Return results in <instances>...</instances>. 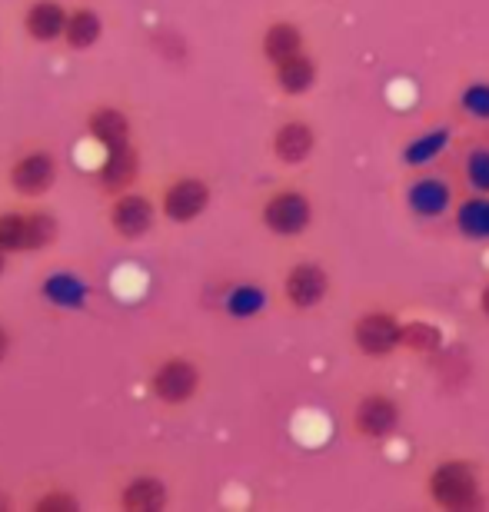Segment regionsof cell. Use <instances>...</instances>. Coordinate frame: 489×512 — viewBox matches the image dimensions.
<instances>
[{
	"label": "cell",
	"instance_id": "1",
	"mask_svg": "<svg viewBox=\"0 0 489 512\" xmlns=\"http://www.w3.org/2000/svg\"><path fill=\"white\" fill-rule=\"evenodd\" d=\"M426 499L443 512H473L486 506V483L473 459L450 456L440 459L423 479Z\"/></svg>",
	"mask_w": 489,
	"mask_h": 512
},
{
	"label": "cell",
	"instance_id": "2",
	"mask_svg": "<svg viewBox=\"0 0 489 512\" xmlns=\"http://www.w3.org/2000/svg\"><path fill=\"white\" fill-rule=\"evenodd\" d=\"M350 343L363 360H393L396 353H403V316L386 306L356 313L350 323Z\"/></svg>",
	"mask_w": 489,
	"mask_h": 512
},
{
	"label": "cell",
	"instance_id": "3",
	"mask_svg": "<svg viewBox=\"0 0 489 512\" xmlns=\"http://www.w3.org/2000/svg\"><path fill=\"white\" fill-rule=\"evenodd\" d=\"M350 426L353 436L363 443H386L403 426V403L386 389H370L353 403Z\"/></svg>",
	"mask_w": 489,
	"mask_h": 512
},
{
	"label": "cell",
	"instance_id": "4",
	"mask_svg": "<svg viewBox=\"0 0 489 512\" xmlns=\"http://www.w3.org/2000/svg\"><path fill=\"white\" fill-rule=\"evenodd\" d=\"M313 217H317V210H313L310 193L300 187L273 190L260 210L263 227H267L273 237H283V240L303 237V233L313 227Z\"/></svg>",
	"mask_w": 489,
	"mask_h": 512
},
{
	"label": "cell",
	"instance_id": "5",
	"mask_svg": "<svg viewBox=\"0 0 489 512\" xmlns=\"http://www.w3.org/2000/svg\"><path fill=\"white\" fill-rule=\"evenodd\" d=\"M333 290V276L317 260H297L283 276V300L290 310L310 313L326 303V296Z\"/></svg>",
	"mask_w": 489,
	"mask_h": 512
},
{
	"label": "cell",
	"instance_id": "6",
	"mask_svg": "<svg viewBox=\"0 0 489 512\" xmlns=\"http://www.w3.org/2000/svg\"><path fill=\"white\" fill-rule=\"evenodd\" d=\"M317 130H313L310 120H283V124L273 130V157L280 163H287V167H300V163H307L313 157V150H317Z\"/></svg>",
	"mask_w": 489,
	"mask_h": 512
},
{
	"label": "cell",
	"instance_id": "7",
	"mask_svg": "<svg viewBox=\"0 0 489 512\" xmlns=\"http://www.w3.org/2000/svg\"><path fill=\"white\" fill-rule=\"evenodd\" d=\"M207 207H210V187L197 177L173 180L170 187L163 190V213H167V220L173 223L197 220Z\"/></svg>",
	"mask_w": 489,
	"mask_h": 512
},
{
	"label": "cell",
	"instance_id": "8",
	"mask_svg": "<svg viewBox=\"0 0 489 512\" xmlns=\"http://www.w3.org/2000/svg\"><path fill=\"white\" fill-rule=\"evenodd\" d=\"M270 70H273V84H277L283 97H307L320 80V64L310 50H300V54L273 64Z\"/></svg>",
	"mask_w": 489,
	"mask_h": 512
},
{
	"label": "cell",
	"instance_id": "9",
	"mask_svg": "<svg viewBox=\"0 0 489 512\" xmlns=\"http://www.w3.org/2000/svg\"><path fill=\"white\" fill-rule=\"evenodd\" d=\"M200 386V370L190 360H167L154 373V393L170 406H180L197 393Z\"/></svg>",
	"mask_w": 489,
	"mask_h": 512
},
{
	"label": "cell",
	"instance_id": "10",
	"mask_svg": "<svg viewBox=\"0 0 489 512\" xmlns=\"http://www.w3.org/2000/svg\"><path fill=\"white\" fill-rule=\"evenodd\" d=\"M54 180H57V160L50 153H27L10 170V187L24 193V197H40V193L54 187Z\"/></svg>",
	"mask_w": 489,
	"mask_h": 512
},
{
	"label": "cell",
	"instance_id": "11",
	"mask_svg": "<svg viewBox=\"0 0 489 512\" xmlns=\"http://www.w3.org/2000/svg\"><path fill=\"white\" fill-rule=\"evenodd\" d=\"M110 223H114V230L127 240L144 237V233L154 227V203L137 197V193H127V197H120L114 203V210H110Z\"/></svg>",
	"mask_w": 489,
	"mask_h": 512
},
{
	"label": "cell",
	"instance_id": "12",
	"mask_svg": "<svg viewBox=\"0 0 489 512\" xmlns=\"http://www.w3.org/2000/svg\"><path fill=\"white\" fill-rule=\"evenodd\" d=\"M260 50H263V57H267V64L273 67V64H280V60L307 50V34H303V27L293 24V20H273V24L263 30Z\"/></svg>",
	"mask_w": 489,
	"mask_h": 512
},
{
	"label": "cell",
	"instance_id": "13",
	"mask_svg": "<svg viewBox=\"0 0 489 512\" xmlns=\"http://www.w3.org/2000/svg\"><path fill=\"white\" fill-rule=\"evenodd\" d=\"M137 173H140L137 153L130 143H124V147L107 150V160H104V167H100V187L107 193H124L130 183L137 180Z\"/></svg>",
	"mask_w": 489,
	"mask_h": 512
},
{
	"label": "cell",
	"instance_id": "14",
	"mask_svg": "<svg viewBox=\"0 0 489 512\" xmlns=\"http://www.w3.org/2000/svg\"><path fill=\"white\" fill-rule=\"evenodd\" d=\"M443 326L433 320H403V353L420 356V360H433L436 353H443Z\"/></svg>",
	"mask_w": 489,
	"mask_h": 512
},
{
	"label": "cell",
	"instance_id": "15",
	"mask_svg": "<svg viewBox=\"0 0 489 512\" xmlns=\"http://www.w3.org/2000/svg\"><path fill=\"white\" fill-rule=\"evenodd\" d=\"M406 200H410L413 213H420V217H440V213L450 207L453 190H450V183L440 177H420L410 183Z\"/></svg>",
	"mask_w": 489,
	"mask_h": 512
},
{
	"label": "cell",
	"instance_id": "16",
	"mask_svg": "<svg viewBox=\"0 0 489 512\" xmlns=\"http://www.w3.org/2000/svg\"><path fill=\"white\" fill-rule=\"evenodd\" d=\"M67 30V14L57 0H37L34 7L27 10V34L40 40V44H50Z\"/></svg>",
	"mask_w": 489,
	"mask_h": 512
},
{
	"label": "cell",
	"instance_id": "17",
	"mask_svg": "<svg viewBox=\"0 0 489 512\" xmlns=\"http://www.w3.org/2000/svg\"><path fill=\"white\" fill-rule=\"evenodd\" d=\"M87 127H90V137H94L97 143H104L107 150L130 143V120L114 107H97L94 114H90Z\"/></svg>",
	"mask_w": 489,
	"mask_h": 512
},
{
	"label": "cell",
	"instance_id": "18",
	"mask_svg": "<svg viewBox=\"0 0 489 512\" xmlns=\"http://www.w3.org/2000/svg\"><path fill=\"white\" fill-rule=\"evenodd\" d=\"M120 506L130 509V512H154V509H163L167 506V489H163L160 479L154 476H140L134 479L124 496H120Z\"/></svg>",
	"mask_w": 489,
	"mask_h": 512
},
{
	"label": "cell",
	"instance_id": "19",
	"mask_svg": "<svg viewBox=\"0 0 489 512\" xmlns=\"http://www.w3.org/2000/svg\"><path fill=\"white\" fill-rule=\"evenodd\" d=\"M100 30H104V24H100V17L94 14V10H77L74 17H67V44L74 50H84L90 44H97L100 40Z\"/></svg>",
	"mask_w": 489,
	"mask_h": 512
},
{
	"label": "cell",
	"instance_id": "20",
	"mask_svg": "<svg viewBox=\"0 0 489 512\" xmlns=\"http://www.w3.org/2000/svg\"><path fill=\"white\" fill-rule=\"evenodd\" d=\"M0 250H27V217L24 213H0Z\"/></svg>",
	"mask_w": 489,
	"mask_h": 512
},
{
	"label": "cell",
	"instance_id": "21",
	"mask_svg": "<svg viewBox=\"0 0 489 512\" xmlns=\"http://www.w3.org/2000/svg\"><path fill=\"white\" fill-rule=\"evenodd\" d=\"M463 173H466V180H470V187L486 197L489 193V150L486 147L470 150V157L463 163Z\"/></svg>",
	"mask_w": 489,
	"mask_h": 512
},
{
	"label": "cell",
	"instance_id": "22",
	"mask_svg": "<svg viewBox=\"0 0 489 512\" xmlns=\"http://www.w3.org/2000/svg\"><path fill=\"white\" fill-rule=\"evenodd\" d=\"M57 237V220L50 213H27V250L47 247Z\"/></svg>",
	"mask_w": 489,
	"mask_h": 512
},
{
	"label": "cell",
	"instance_id": "23",
	"mask_svg": "<svg viewBox=\"0 0 489 512\" xmlns=\"http://www.w3.org/2000/svg\"><path fill=\"white\" fill-rule=\"evenodd\" d=\"M460 110L473 120H489V84H466L460 94Z\"/></svg>",
	"mask_w": 489,
	"mask_h": 512
},
{
	"label": "cell",
	"instance_id": "24",
	"mask_svg": "<svg viewBox=\"0 0 489 512\" xmlns=\"http://www.w3.org/2000/svg\"><path fill=\"white\" fill-rule=\"evenodd\" d=\"M44 293L50 296V300H57V303H77L80 286L70 280V276H54V280L44 286Z\"/></svg>",
	"mask_w": 489,
	"mask_h": 512
},
{
	"label": "cell",
	"instance_id": "25",
	"mask_svg": "<svg viewBox=\"0 0 489 512\" xmlns=\"http://www.w3.org/2000/svg\"><path fill=\"white\" fill-rule=\"evenodd\" d=\"M54 509H77L74 496H44L37 503V512H54Z\"/></svg>",
	"mask_w": 489,
	"mask_h": 512
},
{
	"label": "cell",
	"instance_id": "26",
	"mask_svg": "<svg viewBox=\"0 0 489 512\" xmlns=\"http://www.w3.org/2000/svg\"><path fill=\"white\" fill-rule=\"evenodd\" d=\"M476 306H480V316H486V320H489V280L483 283L480 300H476Z\"/></svg>",
	"mask_w": 489,
	"mask_h": 512
},
{
	"label": "cell",
	"instance_id": "27",
	"mask_svg": "<svg viewBox=\"0 0 489 512\" xmlns=\"http://www.w3.org/2000/svg\"><path fill=\"white\" fill-rule=\"evenodd\" d=\"M4 356H7V333L0 330V360H4Z\"/></svg>",
	"mask_w": 489,
	"mask_h": 512
},
{
	"label": "cell",
	"instance_id": "28",
	"mask_svg": "<svg viewBox=\"0 0 489 512\" xmlns=\"http://www.w3.org/2000/svg\"><path fill=\"white\" fill-rule=\"evenodd\" d=\"M0 273H4V250H0Z\"/></svg>",
	"mask_w": 489,
	"mask_h": 512
},
{
	"label": "cell",
	"instance_id": "29",
	"mask_svg": "<svg viewBox=\"0 0 489 512\" xmlns=\"http://www.w3.org/2000/svg\"><path fill=\"white\" fill-rule=\"evenodd\" d=\"M7 506V499H0V509H4Z\"/></svg>",
	"mask_w": 489,
	"mask_h": 512
}]
</instances>
